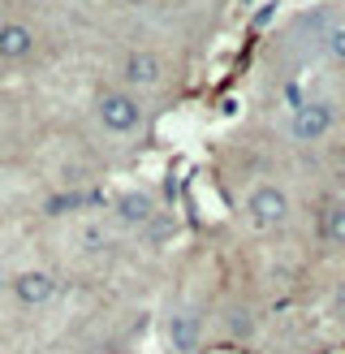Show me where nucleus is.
I'll return each instance as SVG.
<instances>
[{
  "label": "nucleus",
  "mask_w": 345,
  "mask_h": 354,
  "mask_svg": "<svg viewBox=\"0 0 345 354\" xmlns=\"http://www.w3.org/2000/svg\"><path fill=\"white\" fill-rule=\"evenodd\" d=\"M95 117H99V126L108 134L126 138V134H134L143 126V104H138L130 91H103L95 100Z\"/></svg>",
  "instance_id": "1"
},
{
  "label": "nucleus",
  "mask_w": 345,
  "mask_h": 354,
  "mask_svg": "<svg viewBox=\"0 0 345 354\" xmlns=\"http://www.w3.org/2000/svg\"><path fill=\"white\" fill-rule=\"evenodd\" d=\"M246 221L255 229H281L289 221V194L281 186H268L259 182L250 194H246Z\"/></svg>",
  "instance_id": "2"
},
{
  "label": "nucleus",
  "mask_w": 345,
  "mask_h": 354,
  "mask_svg": "<svg viewBox=\"0 0 345 354\" xmlns=\"http://www.w3.org/2000/svg\"><path fill=\"white\" fill-rule=\"evenodd\" d=\"M333 126H337V109L328 100H306L289 117V134L298 138V143H319Z\"/></svg>",
  "instance_id": "3"
},
{
  "label": "nucleus",
  "mask_w": 345,
  "mask_h": 354,
  "mask_svg": "<svg viewBox=\"0 0 345 354\" xmlns=\"http://www.w3.org/2000/svg\"><path fill=\"white\" fill-rule=\"evenodd\" d=\"M13 298L22 307H48L52 298H57V281H52L48 272H17L13 277Z\"/></svg>",
  "instance_id": "4"
},
{
  "label": "nucleus",
  "mask_w": 345,
  "mask_h": 354,
  "mask_svg": "<svg viewBox=\"0 0 345 354\" xmlns=\"http://www.w3.org/2000/svg\"><path fill=\"white\" fill-rule=\"evenodd\" d=\"M168 346L177 350V354H199L203 346V320L195 311H177L168 320Z\"/></svg>",
  "instance_id": "5"
},
{
  "label": "nucleus",
  "mask_w": 345,
  "mask_h": 354,
  "mask_svg": "<svg viewBox=\"0 0 345 354\" xmlns=\"http://www.w3.org/2000/svg\"><path fill=\"white\" fill-rule=\"evenodd\" d=\"M160 78H164V61L155 57V52L138 48L126 57V82L130 86H160Z\"/></svg>",
  "instance_id": "6"
},
{
  "label": "nucleus",
  "mask_w": 345,
  "mask_h": 354,
  "mask_svg": "<svg viewBox=\"0 0 345 354\" xmlns=\"http://www.w3.org/2000/svg\"><path fill=\"white\" fill-rule=\"evenodd\" d=\"M34 52V35L22 22H5L0 26V61H26Z\"/></svg>",
  "instance_id": "7"
},
{
  "label": "nucleus",
  "mask_w": 345,
  "mask_h": 354,
  "mask_svg": "<svg viewBox=\"0 0 345 354\" xmlns=\"http://www.w3.org/2000/svg\"><path fill=\"white\" fill-rule=\"evenodd\" d=\"M319 238L333 246H345V203H328L319 212Z\"/></svg>",
  "instance_id": "8"
},
{
  "label": "nucleus",
  "mask_w": 345,
  "mask_h": 354,
  "mask_svg": "<svg viewBox=\"0 0 345 354\" xmlns=\"http://www.w3.org/2000/svg\"><path fill=\"white\" fill-rule=\"evenodd\" d=\"M117 216L126 221V225H143L151 216V194H143V190L121 194V199H117Z\"/></svg>",
  "instance_id": "9"
},
{
  "label": "nucleus",
  "mask_w": 345,
  "mask_h": 354,
  "mask_svg": "<svg viewBox=\"0 0 345 354\" xmlns=\"http://www.w3.org/2000/svg\"><path fill=\"white\" fill-rule=\"evenodd\" d=\"M229 337H233V342L255 337V315H250V311H233V315H229Z\"/></svg>",
  "instance_id": "10"
},
{
  "label": "nucleus",
  "mask_w": 345,
  "mask_h": 354,
  "mask_svg": "<svg viewBox=\"0 0 345 354\" xmlns=\"http://www.w3.org/2000/svg\"><path fill=\"white\" fill-rule=\"evenodd\" d=\"M324 48H328V57L333 61H345V26H333L324 35Z\"/></svg>",
  "instance_id": "11"
},
{
  "label": "nucleus",
  "mask_w": 345,
  "mask_h": 354,
  "mask_svg": "<svg viewBox=\"0 0 345 354\" xmlns=\"http://www.w3.org/2000/svg\"><path fill=\"white\" fill-rule=\"evenodd\" d=\"M337 311H345V286H341V294H337Z\"/></svg>",
  "instance_id": "12"
}]
</instances>
